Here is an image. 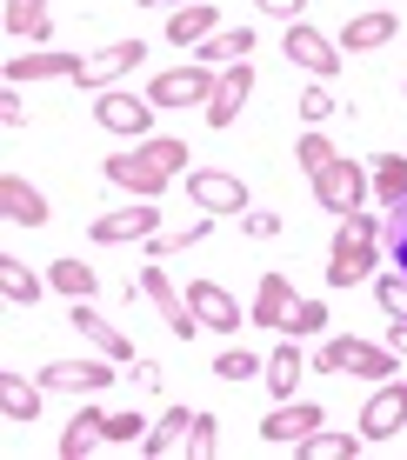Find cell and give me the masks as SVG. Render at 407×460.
Returning a JSON list of instances; mask_svg holds the SVG:
<instances>
[{
    "label": "cell",
    "instance_id": "obj_2",
    "mask_svg": "<svg viewBox=\"0 0 407 460\" xmlns=\"http://www.w3.org/2000/svg\"><path fill=\"white\" fill-rule=\"evenodd\" d=\"M321 374L394 380V374H401V354H394V347H374V341H354V334H334V341L321 347Z\"/></svg>",
    "mask_w": 407,
    "mask_h": 460
},
{
    "label": "cell",
    "instance_id": "obj_6",
    "mask_svg": "<svg viewBox=\"0 0 407 460\" xmlns=\"http://www.w3.org/2000/svg\"><path fill=\"white\" fill-rule=\"evenodd\" d=\"M280 54H288L294 67H307L314 81H334V74L348 67V54H341V47L327 40L321 27H307V21H288V40H280Z\"/></svg>",
    "mask_w": 407,
    "mask_h": 460
},
{
    "label": "cell",
    "instance_id": "obj_11",
    "mask_svg": "<svg viewBox=\"0 0 407 460\" xmlns=\"http://www.w3.org/2000/svg\"><path fill=\"white\" fill-rule=\"evenodd\" d=\"M187 200H194L200 214H247L241 173H221V167H194L187 173Z\"/></svg>",
    "mask_w": 407,
    "mask_h": 460
},
{
    "label": "cell",
    "instance_id": "obj_21",
    "mask_svg": "<svg viewBox=\"0 0 407 460\" xmlns=\"http://www.w3.org/2000/svg\"><path fill=\"white\" fill-rule=\"evenodd\" d=\"M214 34H221V13H214L208 0H194V7H174V13H167V40H174V47H208Z\"/></svg>",
    "mask_w": 407,
    "mask_h": 460
},
{
    "label": "cell",
    "instance_id": "obj_37",
    "mask_svg": "<svg viewBox=\"0 0 407 460\" xmlns=\"http://www.w3.org/2000/svg\"><path fill=\"white\" fill-rule=\"evenodd\" d=\"M381 247H387V261L407 274V200L401 208H387V227H381Z\"/></svg>",
    "mask_w": 407,
    "mask_h": 460
},
{
    "label": "cell",
    "instance_id": "obj_25",
    "mask_svg": "<svg viewBox=\"0 0 407 460\" xmlns=\"http://www.w3.org/2000/svg\"><path fill=\"white\" fill-rule=\"evenodd\" d=\"M40 380H21V374H0V414H7L13 427H34L40 420Z\"/></svg>",
    "mask_w": 407,
    "mask_h": 460
},
{
    "label": "cell",
    "instance_id": "obj_1",
    "mask_svg": "<svg viewBox=\"0 0 407 460\" xmlns=\"http://www.w3.org/2000/svg\"><path fill=\"white\" fill-rule=\"evenodd\" d=\"M374 261H381V220L341 214L334 253H327V288H361V280H374Z\"/></svg>",
    "mask_w": 407,
    "mask_h": 460
},
{
    "label": "cell",
    "instance_id": "obj_28",
    "mask_svg": "<svg viewBox=\"0 0 407 460\" xmlns=\"http://www.w3.org/2000/svg\"><path fill=\"white\" fill-rule=\"evenodd\" d=\"M301 374H307V360H301V347H274V354H268V374H261V380H268V394H280V401H294V387H301Z\"/></svg>",
    "mask_w": 407,
    "mask_h": 460
},
{
    "label": "cell",
    "instance_id": "obj_43",
    "mask_svg": "<svg viewBox=\"0 0 407 460\" xmlns=\"http://www.w3.org/2000/svg\"><path fill=\"white\" fill-rule=\"evenodd\" d=\"M254 7H261V13H274V21H301L307 0H254Z\"/></svg>",
    "mask_w": 407,
    "mask_h": 460
},
{
    "label": "cell",
    "instance_id": "obj_32",
    "mask_svg": "<svg viewBox=\"0 0 407 460\" xmlns=\"http://www.w3.org/2000/svg\"><path fill=\"white\" fill-rule=\"evenodd\" d=\"M361 447H367L361 434H321V427H314V434L301 440V454H307V460H354Z\"/></svg>",
    "mask_w": 407,
    "mask_h": 460
},
{
    "label": "cell",
    "instance_id": "obj_39",
    "mask_svg": "<svg viewBox=\"0 0 407 460\" xmlns=\"http://www.w3.org/2000/svg\"><path fill=\"white\" fill-rule=\"evenodd\" d=\"M140 440H147V420H140L134 407L128 414H107V447H140Z\"/></svg>",
    "mask_w": 407,
    "mask_h": 460
},
{
    "label": "cell",
    "instance_id": "obj_13",
    "mask_svg": "<svg viewBox=\"0 0 407 460\" xmlns=\"http://www.w3.org/2000/svg\"><path fill=\"white\" fill-rule=\"evenodd\" d=\"M87 234L101 247H128V241H154L161 234V208L154 200H140V208H120V214H101V220H87Z\"/></svg>",
    "mask_w": 407,
    "mask_h": 460
},
{
    "label": "cell",
    "instance_id": "obj_44",
    "mask_svg": "<svg viewBox=\"0 0 407 460\" xmlns=\"http://www.w3.org/2000/svg\"><path fill=\"white\" fill-rule=\"evenodd\" d=\"M0 120H7V127H21V120H27V107H21V93H13V87L0 93Z\"/></svg>",
    "mask_w": 407,
    "mask_h": 460
},
{
    "label": "cell",
    "instance_id": "obj_12",
    "mask_svg": "<svg viewBox=\"0 0 407 460\" xmlns=\"http://www.w3.org/2000/svg\"><path fill=\"white\" fill-rule=\"evenodd\" d=\"M407 427V380H381L361 407V440H394Z\"/></svg>",
    "mask_w": 407,
    "mask_h": 460
},
{
    "label": "cell",
    "instance_id": "obj_3",
    "mask_svg": "<svg viewBox=\"0 0 407 460\" xmlns=\"http://www.w3.org/2000/svg\"><path fill=\"white\" fill-rule=\"evenodd\" d=\"M374 194V181H367V167L361 161H348V154H334L321 173H314V200L327 214H361V200Z\"/></svg>",
    "mask_w": 407,
    "mask_h": 460
},
{
    "label": "cell",
    "instance_id": "obj_16",
    "mask_svg": "<svg viewBox=\"0 0 407 460\" xmlns=\"http://www.w3.org/2000/svg\"><path fill=\"white\" fill-rule=\"evenodd\" d=\"M187 307H194L200 327H214V334H241V300H234L221 280H194V288H187Z\"/></svg>",
    "mask_w": 407,
    "mask_h": 460
},
{
    "label": "cell",
    "instance_id": "obj_18",
    "mask_svg": "<svg viewBox=\"0 0 407 460\" xmlns=\"http://www.w3.org/2000/svg\"><path fill=\"white\" fill-rule=\"evenodd\" d=\"M288 307H294V280L280 274V267H268V274H261V288H254V307H247V321H254V327H274V334H280Z\"/></svg>",
    "mask_w": 407,
    "mask_h": 460
},
{
    "label": "cell",
    "instance_id": "obj_7",
    "mask_svg": "<svg viewBox=\"0 0 407 460\" xmlns=\"http://www.w3.org/2000/svg\"><path fill=\"white\" fill-rule=\"evenodd\" d=\"M114 367H120V360H107V354L101 360H47L34 380L47 394H101V387H114V380H120Z\"/></svg>",
    "mask_w": 407,
    "mask_h": 460
},
{
    "label": "cell",
    "instance_id": "obj_42",
    "mask_svg": "<svg viewBox=\"0 0 407 460\" xmlns=\"http://www.w3.org/2000/svg\"><path fill=\"white\" fill-rule=\"evenodd\" d=\"M241 227L254 234V241H274V234H280V214H241Z\"/></svg>",
    "mask_w": 407,
    "mask_h": 460
},
{
    "label": "cell",
    "instance_id": "obj_27",
    "mask_svg": "<svg viewBox=\"0 0 407 460\" xmlns=\"http://www.w3.org/2000/svg\"><path fill=\"white\" fill-rule=\"evenodd\" d=\"M40 288H47V280H40L34 267L21 261V253H0V294H7L13 307H34V300H40Z\"/></svg>",
    "mask_w": 407,
    "mask_h": 460
},
{
    "label": "cell",
    "instance_id": "obj_45",
    "mask_svg": "<svg viewBox=\"0 0 407 460\" xmlns=\"http://www.w3.org/2000/svg\"><path fill=\"white\" fill-rule=\"evenodd\" d=\"M387 347H394V354L407 360V321H387Z\"/></svg>",
    "mask_w": 407,
    "mask_h": 460
},
{
    "label": "cell",
    "instance_id": "obj_4",
    "mask_svg": "<svg viewBox=\"0 0 407 460\" xmlns=\"http://www.w3.org/2000/svg\"><path fill=\"white\" fill-rule=\"evenodd\" d=\"M154 114H161V107H154L147 93H128V87H107L101 101H93V120H101L107 134H120V140H154Z\"/></svg>",
    "mask_w": 407,
    "mask_h": 460
},
{
    "label": "cell",
    "instance_id": "obj_8",
    "mask_svg": "<svg viewBox=\"0 0 407 460\" xmlns=\"http://www.w3.org/2000/svg\"><path fill=\"white\" fill-rule=\"evenodd\" d=\"M214 81H221V74H214L208 60H194V67H167L161 81L147 87V101L154 107H208L214 101Z\"/></svg>",
    "mask_w": 407,
    "mask_h": 460
},
{
    "label": "cell",
    "instance_id": "obj_38",
    "mask_svg": "<svg viewBox=\"0 0 407 460\" xmlns=\"http://www.w3.org/2000/svg\"><path fill=\"white\" fill-rule=\"evenodd\" d=\"M327 161H334V140H327V134H301V147H294V167H301L307 181H314V173H321Z\"/></svg>",
    "mask_w": 407,
    "mask_h": 460
},
{
    "label": "cell",
    "instance_id": "obj_35",
    "mask_svg": "<svg viewBox=\"0 0 407 460\" xmlns=\"http://www.w3.org/2000/svg\"><path fill=\"white\" fill-rule=\"evenodd\" d=\"M280 334H294V341L327 334V307H321V300H294V307H288V321H280Z\"/></svg>",
    "mask_w": 407,
    "mask_h": 460
},
{
    "label": "cell",
    "instance_id": "obj_29",
    "mask_svg": "<svg viewBox=\"0 0 407 460\" xmlns=\"http://www.w3.org/2000/svg\"><path fill=\"white\" fill-rule=\"evenodd\" d=\"M247 54H254V27H221V34L200 47L208 67H234V60H247Z\"/></svg>",
    "mask_w": 407,
    "mask_h": 460
},
{
    "label": "cell",
    "instance_id": "obj_26",
    "mask_svg": "<svg viewBox=\"0 0 407 460\" xmlns=\"http://www.w3.org/2000/svg\"><path fill=\"white\" fill-rule=\"evenodd\" d=\"M367 181H374V200H381V208H401V200H407V161H401V154H374Z\"/></svg>",
    "mask_w": 407,
    "mask_h": 460
},
{
    "label": "cell",
    "instance_id": "obj_5",
    "mask_svg": "<svg viewBox=\"0 0 407 460\" xmlns=\"http://www.w3.org/2000/svg\"><path fill=\"white\" fill-rule=\"evenodd\" d=\"M101 173L120 187V194H134V200H161V194H167V181H174V173L154 161L147 147H134V154H107Z\"/></svg>",
    "mask_w": 407,
    "mask_h": 460
},
{
    "label": "cell",
    "instance_id": "obj_17",
    "mask_svg": "<svg viewBox=\"0 0 407 460\" xmlns=\"http://www.w3.org/2000/svg\"><path fill=\"white\" fill-rule=\"evenodd\" d=\"M401 34V21L387 7H374V13H354L348 27H341V54H374V47H394Z\"/></svg>",
    "mask_w": 407,
    "mask_h": 460
},
{
    "label": "cell",
    "instance_id": "obj_15",
    "mask_svg": "<svg viewBox=\"0 0 407 460\" xmlns=\"http://www.w3.org/2000/svg\"><path fill=\"white\" fill-rule=\"evenodd\" d=\"M321 420H327V414H321L314 401H280L274 414L261 420V440H274V447H301V440L314 434Z\"/></svg>",
    "mask_w": 407,
    "mask_h": 460
},
{
    "label": "cell",
    "instance_id": "obj_20",
    "mask_svg": "<svg viewBox=\"0 0 407 460\" xmlns=\"http://www.w3.org/2000/svg\"><path fill=\"white\" fill-rule=\"evenodd\" d=\"M81 74V54H13L7 60V87L21 81H74Z\"/></svg>",
    "mask_w": 407,
    "mask_h": 460
},
{
    "label": "cell",
    "instance_id": "obj_41",
    "mask_svg": "<svg viewBox=\"0 0 407 460\" xmlns=\"http://www.w3.org/2000/svg\"><path fill=\"white\" fill-rule=\"evenodd\" d=\"M214 427H221L214 414H194V440H187V454H194V460H208L214 447H221V440H214Z\"/></svg>",
    "mask_w": 407,
    "mask_h": 460
},
{
    "label": "cell",
    "instance_id": "obj_34",
    "mask_svg": "<svg viewBox=\"0 0 407 460\" xmlns=\"http://www.w3.org/2000/svg\"><path fill=\"white\" fill-rule=\"evenodd\" d=\"M374 300H381V314H387V321H407V274H401V267L374 274Z\"/></svg>",
    "mask_w": 407,
    "mask_h": 460
},
{
    "label": "cell",
    "instance_id": "obj_33",
    "mask_svg": "<svg viewBox=\"0 0 407 460\" xmlns=\"http://www.w3.org/2000/svg\"><path fill=\"white\" fill-rule=\"evenodd\" d=\"M7 34L47 40V0H7Z\"/></svg>",
    "mask_w": 407,
    "mask_h": 460
},
{
    "label": "cell",
    "instance_id": "obj_30",
    "mask_svg": "<svg viewBox=\"0 0 407 460\" xmlns=\"http://www.w3.org/2000/svg\"><path fill=\"white\" fill-rule=\"evenodd\" d=\"M47 288H60L67 300H93V288H101V274H93L87 261H54V267H47Z\"/></svg>",
    "mask_w": 407,
    "mask_h": 460
},
{
    "label": "cell",
    "instance_id": "obj_9",
    "mask_svg": "<svg viewBox=\"0 0 407 460\" xmlns=\"http://www.w3.org/2000/svg\"><path fill=\"white\" fill-rule=\"evenodd\" d=\"M140 294L154 300V314L167 321V334H174V341H194L200 334V314L181 300V288L167 280V267H140Z\"/></svg>",
    "mask_w": 407,
    "mask_h": 460
},
{
    "label": "cell",
    "instance_id": "obj_22",
    "mask_svg": "<svg viewBox=\"0 0 407 460\" xmlns=\"http://www.w3.org/2000/svg\"><path fill=\"white\" fill-rule=\"evenodd\" d=\"M67 321H74V327H81V334H87L93 347H101V354H107V360H134V341H128V334H120V327H114V321H107V314H93V307H87V300H74V314H67Z\"/></svg>",
    "mask_w": 407,
    "mask_h": 460
},
{
    "label": "cell",
    "instance_id": "obj_36",
    "mask_svg": "<svg viewBox=\"0 0 407 460\" xmlns=\"http://www.w3.org/2000/svg\"><path fill=\"white\" fill-rule=\"evenodd\" d=\"M214 374L241 387V380H261V374H268V360H254V354H247V347H227V354L214 360Z\"/></svg>",
    "mask_w": 407,
    "mask_h": 460
},
{
    "label": "cell",
    "instance_id": "obj_40",
    "mask_svg": "<svg viewBox=\"0 0 407 460\" xmlns=\"http://www.w3.org/2000/svg\"><path fill=\"white\" fill-rule=\"evenodd\" d=\"M294 107H301V120H307V127H321L327 114H341V107H334V93H327V81H314V87H307Z\"/></svg>",
    "mask_w": 407,
    "mask_h": 460
},
{
    "label": "cell",
    "instance_id": "obj_14",
    "mask_svg": "<svg viewBox=\"0 0 407 460\" xmlns=\"http://www.w3.org/2000/svg\"><path fill=\"white\" fill-rule=\"evenodd\" d=\"M247 93H254V67H247V60L221 67V81H214V101L200 107V114H208V127H234V120H241V107H247Z\"/></svg>",
    "mask_w": 407,
    "mask_h": 460
},
{
    "label": "cell",
    "instance_id": "obj_23",
    "mask_svg": "<svg viewBox=\"0 0 407 460\" xmlns=\"http://www.w3.org/2000/svg\"><path fill=\"white\" fill-rule=\"evenodd\" d=\"M187 440H194V414H187V407H167L161 427H147L140 454H147V460H167V454H187Z\"/></svg>",
    "mask_w": 407,
    "mask_h": 460
},
{
    "label": "cell",
    "instance_id": "obj_31",
    "mask_svg": "<svg viewBox=\"0 0 407 460\" xmlns=\"http://www.w3.org/2000/svg\"><path fill=\"white\" fill-rule=\"evenodd\" d=\"M214 220H221V214H200V220H187V227H174V234H154L147 253H154V261H167V253H187L194 241H208V234H214Z\"/></svg>",
    "mask_w": 407,
    "mask_h": 460
},
{
    "label": "cell",
    "instance_id": "obj_19",
    "mask_svg": "<svg viewBox=\"0 0 407 460\" xmlns=\"http://www.w3.org/2000/svg\"><path fill=\"white\" fill-rule=\"evenodd\" d=\"M0 214H7L13 227H47V194L27 187L21 173H0Z\"/></svg>",
    "mask_w": 407,
    "mask_h": 460
},
{
    "label": "cell",
    "instance_id": "obj_10",
    "mask_svg": "<svg viewBox=\"0 0 407 460\" xmlns=\"http://www.w3.org/2000/svg\"><path fill=\"white\" fill-rule=\"evenodd\" d=\"M140 60H147V40H107L101 54H81V74H74V81L93 87V93H107L120 74H134Z\"/></svg>",
    "mask_w": 407,
    "mask_h": 460
},
{
    "label": "cell",
    "instance_id": "obj_24",
    "mask_svg": "<svg viewBox=\"0 0 407 460\" xmlns=\"http://www.w3.org/2000/svg\"><path fill=\"white\" fill-rule=\"evenodd\" d=\"M93 447H107V414L101 407H81L67 420V434H60V460H87Z\"/></svg>",
    "mask_w": 407,
    "mask_h": 460
}]
</instances>
